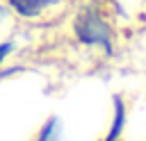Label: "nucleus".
<instances>
[{"label":"nucleus","mask_w":146,"mask_h":141,"mask_svg":"<svg viewBox=\"0 0 146 141\" xmlns=\"http://www.w3.org/2000/svg\"><path fill=\"white\" fill-rule=\"evenodd\" d=\"M123 123H125V105L119 96H114V118H112V130L107 132L105 141H119L123 132Z\"/></svg>","instance_id":"3"},{"label":"nucleus","mask_w":146,"mask_h":141,"mask_svg":"<svg viewBox=\"0 0 146 141\" xmlns=\"http://www.w3.org/2000/svg\"><path fill=\"white\" fill-rule=\"evenodd\" d=\"M57 127H59V121L52 116V118H48L43 125H41V130H39V134L34 136V141H59L57 139Z\"/></svg>","instance_id":"4"},{"label":"nucleus","mask_w":146,"mask_h":141,"mask_svg":"<svg viewBox=\"0 0 146 141\" xmlns=\"http://www.w3.org/2000/svg\"><path fill=\"white\" fill-rule=\"evenodd\" d=\"M9 16H11V11H9V7L5 5V2H0V27L9 20Z\"/></svg>","instance_id":"6"},{"label":"nucleus","mask_w":146,"mask_h":141,"mask_svg":"<svg viewBox=\"0 0 146 141\" xmlns=\"http://www.w3.org/2000/svg\"><path fill=\"white\" fill-rule=\"evenodd\" d=\"M14 50H16V41H14V39H5V41H0V66L14 55Z\"/></svg>","instance_id":"5"},{"label":"nucleus","mask_w":146,"mask_h":141,"mask_svg":"<svg viewBox=\"0 0 146 141\" xmlns=\"http://www.w3.org/2000/svg\"><path fill=\"white\" fill-rule=\"evenodd\" d=\"M73 34L84 45H98L105 52H112V27L96 9H84L75 16Z\"/></svg>","instance_id":"1"},{"label":"nucleus","mask_w":146,"mask_h":141,"mask_svg":"<svg viewBox=\"0 0 146 141\" xmlns=\"http://www.w3.org/2000/svg\"><path fill=\"white\" fill-rule=\"evenodd\" d=\"M2 2L9 7V11L14 16L23 18V20H36L64 0H2Z\"/></svg>","instance_id":"2"}]
</instances>
